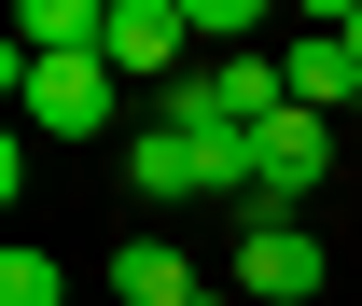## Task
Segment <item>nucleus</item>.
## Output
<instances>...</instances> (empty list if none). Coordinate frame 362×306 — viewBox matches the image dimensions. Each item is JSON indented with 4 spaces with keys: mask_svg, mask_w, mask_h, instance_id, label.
<instances>
[{
    "mask_svg": "<svg viewBox=\"0 0 362 306\" xmlns=\"http://www.w3.org/2000/svg\"><path fill=\"white\" fill-rule=\"evenodd\" d=\"M112 70H139V84H181L195 70V0H112Z\"/></svg>",
    "mask_w": 362,
    "mask_h": 306,
    "instance_id": "3",
    "label": "nucleus"
},
{
    "mask_svg": "<svg viewBox=\"0 0 362 306\" xmlns=\"http://www.w3.org/2000/svg\"><path fill=\"white\" fill-rule=\"evenodd\" d=\"M56 293H70V278H56V264L14 237V251H0V306H56Z\"/></svg>",
    "mask_w": 362,
    "mask_h": 306,
    "instance_id": "9",
    "label": "nucleus"
},
{
    "mask_svg": "<svg viewBox=\"0 0 362 306\" xmlns=\"http://www.w3.org/2000/svg\"><path fill=\"white\" fill-rule=\"evenodd\" d=\"M209 278H195V251H168V237H126L112 251V306H195Z\"/></svg>",
    "mask_w": 362,
    "mask_h": 306,
    "instance_id": "6",
    "label": "nucleus"
},
{
    "mask_svg": "<svg viewBox=\"0 0 362 306\" xmlns=\"http://www.w3.org/2000/svg\"><path fill=\"white\" fill-rule=\"evenodd\" d=\"M334 28H349V56H362V0H334Z\"/></svg>",
    "mask_w": 362,
    "mask_h": 306,
    "instance_id": "10",
    "label": "nucleus"
},
{
    "mask_svg": "<svg viewBox=\"0 0 362 306\" xmlns=\"http://www.w3.org/2000/svg\"><path fill=\"white\" fill-rule=\"evenodd\" d=\"M279 70H293V112H320V126H334V112H362V56H349V28H320V42H293Z\"/></svg>",
    "mask_w": 362,
    "mask_h": 306,
    "instance_id": "5",
    "label": "nucleus"
},
{
    "mask_svg": "<svg viewBox=\"0 0 362 306\" xmlns=\"http://www.w3.org/2000/svg\"><path fill=\"white\" fill-rule=\"evenodd\" d=\"M251 167H265V209H307L320 167H334V126L320 112H279V126H251Z\"/></svg>",
    "mask_w": 362,
    "mask_h": 306,
    "instance_id": "4",
    "label": "nucleus"
},
{
    "mask_svg": "<svg viewBox=\"0 0 362 306\" xmlns=\"http://www.w3.org/2000/svg\"><path fill=\"white\" fill-rule=\"evenodd\" d=\"M195 306H237V293H223V278H209V293H195Z\"/></svg>",
    "mask_w": 362,
    "mask_h": 306,
    "instance_id": "11",
    "label": "nucleus"
},
{
    "mask_svg": "<svg viewBox=\"0 0 362 306\" xmlns=\"http://www.w3.org/2000/svg\"><path fill=\"white\" fill-rule=\"evenodd\" d=\"M112 42V0H28L14 14V56H98Z\"/></svg>",
    "mask_w": 362,
    "mask_h": 306,
    "instance_id": "7",
    "label": "nucleus"
},
{
    "mask_svg": "<svg viewBox=\"0 0 362 306\" xmlns=\"http://www.w3.org/2000/svg\"><path fill=\"white\" fill-rule=\"evenodd\" d=\"M0 84L28 98L42 139H98V126H112V56H14V42H0Z\"/></svg>",
    "mask_w": 362,
    "mask_h": 306,
    "instance_id": "2",
    "label": "nucleus"
},
{
    "mask_svg": "<svg viewBox=\"0 0 362 306\" xmlns=\"http://www.w3.org/2000/svg\"><path fill=\"white\" fill-rule=\"evenodd\" d=\"M195 42L209 56H265V0H195Z\"/></svg>",
    "mask_w": 362,
    "mask_h": 306,
    "instance_id": "8",
    "label": "nucleus"
},
{
    "mask_svg": "<svg viewBox=\"0 0 362 306\" xmlns=\"http://www.w3.org/2000/svg\"><path fill=\"white\" fill-rule=\"evenodd\" d=\"M223 293H237V306H307V293H320V237H307L293 209H237Z\"/></svg>",
    "mask_w": 362,
    "mask_h": 306,
    "instance_id": "1",
    "label": "nucleus"
}]
</instances>
